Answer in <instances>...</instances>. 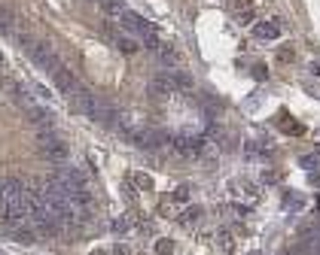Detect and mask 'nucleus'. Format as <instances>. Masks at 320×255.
<instances>
[{
	"label": "nucleus",
	"instance_id": "23",
	"mask_svg": "<svg viewBox=\"0 0 320 255\" xmlns=\"http://www.w3.org/2000/svg\"><path fill=\"white\" fill-rule=\"evenodd\" d=\"M0 67H3V55H0Z\"/></svg>",
	"mask_w": 320,
	"mask_h": 255
},
{
	"label": "nucleus",
	"instance_id": "15",
	"mask_svg": "<svg viewBox=\"0 0 320 255\" xmlns=\"http://www.w3.org/2000/svg\"><path fill=\"white\" fill-rule=\"evenodd\" d=\"M0 222L6 225V189H3V180H0Z\"/></svg>",
	"mask_w": 320,
	"mask_h": 255
},
{
	"label": "nucleus",
	"instance_id": "1",
	"mask_svg": "<svg viewBox=\"0 0 320 255\" xmlns=\"http://www.w3.org/2000/svg\"><path fill=\"white\" fill-rule=\"evenodd\" d=\"M6 189V225L15 228L28 219V186L21 180H3Z\"/></svg>",
	"mask_w": 320,
	"mask_h": 255
},
{
	"label": "nucleus",
	"instance_id": "6",
	"mask_svg": "<svg viewBox=\"0 0 320 255\" xmlns=\"http://www.w3.org/2000/svg\"><path fill=\"white\" fill-rule=\"evenodd\" d=\"M122 24H125V28H128L131 34H140V37H146V34L153 31V28H150V24H146V21L137 15V12H128V9L122 12Z\"/></svg>",
	"mask_w": 320,
	"mask_h": 255
},
{
	"label": "nucleus",
	"instance_id": "4",
	"mask_svg": "<svg viewBox=\"0 0 320 255\" xmlns=\"http://www.w3.org/2000/svg\"><path fill=\"white\" fill-rule=\"evenodd\" d=\"M205 149V140L202 137H192V134H180L174 140V152H180V155L192 158V155H199V152Z\"/></svg>",
	"mask_w": 320,
	"mask_h": 255
},
{
	"label": "nucleus",
	"instance_id": "24",
	"mask_svg": "<svg viewBox=\"0 0 320 255\" xmlns=\"http://www.w3.org/2000/svg\"><path fill=\"white\" fill-rule=\"evenodd\" d=\"M250 255H259V252H250Z\"/></svg>",
	"mask_w": 320,
	"mask_h": 255
},
{
	"label": "nucleus",
	"instance_id": "9",
	"mask_svg": "<svg viewBox=\"0 0 320 255\" xmlns=\"http://www.w3.org/2000/svg\"><path fill=\"white\" fill-rule=\"evenodd\" d=\"M101 9L113 18H122V12H125V3L122 0H101Z\"/></svg>",
	"mask_w": 320,
	"mask_h": 255
},
{
	"label": "nucleus",
	"instance_id": "7",
	"mask_svg": "<svg viewBox=\"0 0 320 255\" xmlns=\"http://www.w3.org/2000/svg\"><path fill=\"white\" fill-rule=\"evenodd\" d=\"M28 119H31V122H34L37 128H43V131H46V128H52V125H55V116L49 113V110H43L40 104H37V107H34L31 113H28Z\"/></svg>",
	"mask_w": 320,
	"mask_h": 255
},
{
	"label": "nucleus",
	"instance_id": "2",
	"mask_svg": "<svg viewBox=\"0 0 320 255\" xmlns=\"http://www.w3.org/2000/svg\"><path fill=\"white\" fill-rule=\"evenodd\" d=\"M40 152H43V158H46L49 164H64V161L70 158L67 143H61V140H55V137H49L46 131L40 134Z\"/></svg>",
	"mask_w": 320,
	"mask_h": 255
},
{
	"label": "nucleus",
	"instance_id": "16",
	"mask_svg": "<svg viewBox=\"0 0 320 255\" xmlns=\"http://www.w3.org/2000/svg\"><path fill=\"white\" fill-rule=\"evenodd\" d=\"M134 183H137L140 189H153V180H150V176H143V173H137V176H134Z\"/></svg>",
	"mask_w": 320,
	"mask_h": 255
},
{
	"label": "nucleus",
	"instance_id": "5",
	"mask_svg": "<svg viewBox=\"0 0 320 255\" xmlns=\"http://www.w3.org/2000/svg\"><path fill=\"white\" fill-rule=\"evenodd\" d=\"M89 119H92V122H101V125H113V119H119V116H116V110H113L110 104H104V100H95Z\"/></svg>",
	"mask_w": 320,
	"mask_h": 255
},
{
	"label": "nucleus",
	"instance_id": "20",
	"mask_svg": "<svg viewBox=\"0 0 320 255\" xmlns=\"http://www.w3.org/2000/svg\"><path fill=\"white\" fill-rule=\"evenodd\" d=\"M116 255H128V249H122V246H116Z\"/></svg>",
	"mask_w": 320,
	"mask_h": 255
},
{
	"label": "nucleus",
	"instance_id": "13",
	"mask_svg": "<svg viewBox=\"0 0 320 255\" xmlns=\"http://www.w3.org/2000/svg\"><path fill=\"white\" fill-rule=\"evenodd\" d=\"M12 231H15V240H18V243H34V231H31V228H21V225H15Z\"/></svg>",
	"mask_w": 320,
	"mask_h": 255
},
{
	"label": "nucleus",
	"instance_id": "19",
	"mask_svg": "<svg viewBox=\"0 0 320 255\" xmlns=\"http://www.w3.org/2000/svg\"><path fill=\"white\" fill-rule=\"evenodd\" d=\"M156 249H159V252H162V255H168V252H171V243H165V240H162V243H159V246H156Z\"/></svg>",
	"mask_w": 320,
	"mask_h": 255
},
{
	"label": "nucleus",
	"instance_id": "11",
	"mask_svg": "<svg viewBox=\"0 0 320 255\" xmlns=\"http://www.w3.org/2000/svg\"><path fill=\"white\" fill-rule=\"evenodd\" d=\"M278 34H281L278 24H256V37H262V40H275Z\"/></svg>",
	"mask_w": 320,
	"mask_h": 255
},
{
	"label": "nucleus",
	"instance_id": "8",
	"mask_svg": "<svg viewBox=\"0 0 320 255\" xmlns=\"http://www.w3.org/2000/svg\"><path fill=\"white\" fill-rule=\"evenodd\" d=\"M171 85H174V91H177V88L189 91V88H192V79H189V73H183V70H171Z\"/></svg>",
	"mask_w": 320,
	"mask_h": 255
},
{
	"label": "nucleus",
	"instance_id": "17",
	"mask_svg": "<svg viewBox=\"0 0 320 255\" xmlns=\"http://www.w3.org/2000/svg\"><path fill=\"white\" fill-rule=\"evenodd\" d=\"M219 243H223L226 252H232V237H229V231H219Z\"/></svg>",
	"mask_w": 320,
	"mask_h": 255
},
{
	"label": "nucleus",
	"instance_id": "22",
	"mask_svg": "<svg viewBox=\"0 0 320 255\" xmlns=\"http://www.w3.org/2000/svg\"><path fill=\"white\" fill-rule=\"evenodd\" d=\"M317 255H320V237H317Z\"/></svg>",
	"mask_w": 320,
	"mask_h": 255
},
{
	"label": "nucleus",
	"instance_id": "18",
	"mask_svg": "<svg viewBox=\"0 0 320 255\" xmlns=\"http://www.w3.org/2000/svg\"><path fill=\"white\" fill-rule=\"evenodd\" d=\"M186 197H189V189H186V186H183V189H177V191H174V200H186Z\"/></svg>",
	"mask_w": 320,
	"mask_h": 255
},
{
	"label": "nucleus",
	"instance_id": "14",
	"mask_svg": "<svg viewBox=\"0 0 320 255\" xmlns=\"http://www.w3.org/2000/svg\"><path fill=\"white\" fill-rule=\"evenodd\" d=\"M159 58H162V64H177V52L168 46H159Z\"/></svg>",
	"mask_w": 320,
	"mask_h": 255
},
{
	"label": "nucleus",
	"instance_id": "12",
	"mask_svg": "<svg viewBox=\"0 0 320 255\" xmlns=\"http://www.w3.org/2000/svg\"><path fill=\"white\" fill-rule=\"evenodd\" d=\"M0 31H12V12L3 3H0Z\"/></svg>",
	"mask_w": 320,
	"mask_h": 255
},
{
	"label": "nucleus",
	"instance_id": "10",
	"mask_svg": "<svg viewBox=\"0 0 320 255\" xmlns=\"http://www.w3.org/2000/svg\"><path fill=\"white\" fill-rule=\"evenodd\" d=\"M116 49L125 52V55H134L137 52V40L134 37H116Z\"/></svg>",
	"mask_w": 320,
	"mask_h": 255
},
{
	"label": "nucleus",
	"instance_id": "3",
	"mask_svg": "<svg viewBox=\"0 0 320 255\" xmlns=\"http://www.w3.org/2000/svg\"><path fill=\"white\" fill-rule=\"evenodd\" d=\"M28 55H31V58H34L43 70H49V73H52V76H55L58 70H64V67H61V61H58V55H55V49L49 46V43H34Z\"/></svg>",
	"mask_w": 320,
	"mask_h": 255
},
{
	"label": "nucleus",
	"instance_id": "21",
	"mask_svg": "<svg viewBox=\"0 0 320 255\" xmlns=\"http://www.w3.org/2000/svg\"><path fill=\"white\" fill-rule=\"evenodd\" d=\"M311 73H317V76H320V64H311Z\"/></svg>",
	"mask_w": 320,
	"mask_h": 255
}]
</instances>
